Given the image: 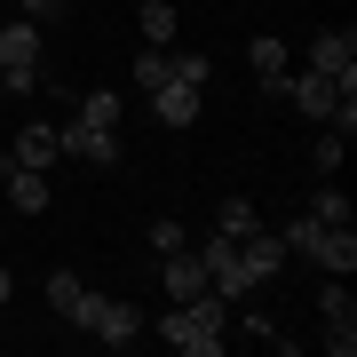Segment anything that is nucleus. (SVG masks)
<instances>
[{
  "label": "nucleus",
  "mask_w": 357,
  "mask_h": 357,
  "mask_svg": "<svg viewBox=\"0 0 357 357\" xmlns=\"http://www.w3.org/2000/svg\"><path fill=\"white\" fill-rule=\"evenodd\" d=\"M0 88H40V32L16 16V24H0Z\"/></svg>",
  "instance_id": "4"
},
{
  "label": "nucleus",
  "mask_w": 357,
  "mask_h": 357,
  "mask_svg": "<svg viewBox=\"0 0 357 357\" xmlns=\"http://www.w3.org/2000/svg\"><path fill=\"white\" fill-rule=\"evenodd\" d=\"M24 16H64V0H16Z\"/></svg>",
  "instance_id": "21"
},
{
  "label": "nucleus",
  "mask_w": 357,
  "mask_h": 357,
  "mask_svg": "<svg viewBox=\"0 0 357 357\" xmlns=\"http://www.w3.org/2000/svg\"><path fill=\"white\" fill-rule=\"evenodd\" d=\"M246 64L262 72L270 96H286V40H255V48H246Z\"/></svg>",
  "instance_id": "13"
},
{
  "label": "nucleus",
  "mask_w": 357,
  "mask_h": 357,
  "mask_svg": "<svg viewBox=\"0 0 357 357\" xmlns=\"http://www.w3.org/2000/svg\"><path fill=\"white\" fill-rule=\"evenodd\" d=\"M175 246H183V222L159 215V222H151V255H175Z\"/></svg>",
  "instance_id": "20"
},
{
  "label": "nucleus",
  "mask_w": 357,
  "mask_h": 357,
  "mask_svg": "<svg viewBox=\"0 0 357 357\" xmlns=\"http://www.w3.org/2000/svg\"><path fill=\"white\" fill-rule=\"evenodd\" d=\"M286 103H294L302 119H318V128H326L342 103H357V72H302V79H286Z\"/></svg>",
  "instance_id": "3"
},
{
  "label": "nucleus",
  "mask_w": 357,
  "mask_h": 357,
  "mask_svg": "<svg viewBox=\"0 0 357 357\" xmlns=\"http://www.w3.org/2000/svg\"><path fill=\"white\" fill-rule=\"evenodd\" d=\"M0 302H8V270H0Z\"/></svg>",
  "instance_id": "22"
},
{
  "label": "nucleus",
  "mask_w": 357,
  "mask_h": 357,
  "mask_svg": "<svg viewBox=\"0 0 357 357\" xmlns=\"http://www.w3.org/2000/svg\"><path fill=\"white\" fill-rule=\"evenodd\" d=\"M199 79H183V72H167L159 79V88H151V119H159V128H191V119H199Z\"/></svg>",
  "instance_id": "5"
},
{
  "label": "nucleus",
  "mask_w": 357,
  "mask_h": 357,
  "mask_svg": "<svg viewBox=\"0 0 357 357\" xmlns=\"http://www.w3.org/2000/svg\"><path fill=\"white\" fill-rule=\"evenodd\" d=\"M159 286H167V302H191V294H206V262H199V246L159 255Z\"/></svg>",
  "instance_id": "7"
},
{
  "label": "nucleus",
  "mask_w": 357,
  "mask_h": 357,
  "mask_svg": "<svg viewBox=\"0 0 357 357\" xmlns=\"http://www.w3.org/2000/svg\"><path fill=\"white\" fill-rule=\"evenodd\" d=\"M0 183H8V206H16V215H40V206H48V175H40V167L0 159Z\"/></svg>",
  "instance_id": "9"
},
{
  "label": "nucleus",
  "mask_w": 357,
  "mask_h": 357,
  "mask_svg": "<svg viewBox=\"0 0 357 357\" xmlns=\"http://www.w3.org/2000/svg\"><path fill=\"white\" fill-rule=\"evenodd\" d=\"M79 294H88V286H79L72 270H56V278H48V310H56V318H72V310H79Z\"/></svg>",
  "instance_id": "18"
},
{
  "label": "nucleus",
  "mask_w": 357,
  "mask_h": 357,
  "mask_svg": "<svg viewBox=\"0 0 357 357\" xmlns=\"http://www.w3.org/2000/svg\"><path fill=\"white\" fill-rule=\"evenodd\" d=\"M310 222H349V199L333 191V183H318V191H310V206H302Z\"/></svg>",
  "instance_id": "17"
},
{
  "label": "nucleus",
  "mask_w": 357,
  "mask_h": 357,
  "mask_svg": "<svg viewBox=\"0 0 357 357\" xmlns=\"http://www.w3.org/2000/svg\"><path fill=\"white\" fill-rule=\"evenodd\" d=\"M16 167H40V175H48L56 159H64V135L56 128H40V119H24V135H16V151H8Z\"/></svg>",
  "instance_id": "10"
},
{
  "label": "nucleus",
  "mask_w": 357,
  "mask_h": 357,
  "mask_svg": "<svg viewBox=\"0 0 357 357\" xmlns=\"http://www.w3.org/2000/svg\"><path fill=\"white\" fill-rule=\"evenodd\" d=\"M255 222H262V215H255V199H222V206H215V230H222V238H246Z\"/></svg>",
  "instance_id": "15"
},
{
  "label": "nucleus",
  "mask_w": 357,
  "mask_h": 357,
  "mask_svg": "<svg viewBox=\"0 0 357 357\" xmlns=\"http://www.w3.org/2000/svg\"><path fill=\"white\" fill-rule=\"evenodd\" d=\"M56 135H64V151L88 159V167H112V159H119V135H112V128H79V119H72V128H56Z\"/></svg>",
  "instance_id": "11"
},
{
  "label": "nucleus",
  "mask_w": 357,
  "mask_h": 357,
  "mask_svg": "<svg viewBox=\"0 0 357 357\" xmlns=\"http://www.w3.org/2000/svg\"><path fill=\"white\" fill-rule=\"evenodd\" d=\"M135 24H143V48H175V24H183V16H175V0H143Z\"/></svg>",
  "instance_id": "12"
},
{
  "label": "nucleus",
  "mask_w": 357,
  "mask_h": 357,
  "mask_svg": "<svg viewBox=\"0 0 357 357\" xmlns=\"http://www.w3.org/2000/svg\"><path fill=\"white\" fill-rule=\"evenodd\" d=\"M72 119H79V128H112V135H119V88H88Z\"/></svg>",
  "instance_id": "14"
},
{
  "label": "nucleus",
  "mask_w": 357,
  "mask_h": 357,
  "mask_svg": "<svg viewBox=\"0 0 357 357\" xmlns=\"http://www.w3.org/2000/svg\"><path fill=\"white\" fill-rule=\"evenodd\" d=\"M159 342L183 349V357H222V342H230V310H222V294L206 286V294H191V302H175V310L159 318Z\"/></svg>",
  "instance_id": "1"
},
{
  "label": "nucleus",
  "mask_w": 357,
  "mask_h": 357,
  "mask_svg": "<svg viewBox=\"0 0 357 357\" xmlns=\"http://www.w3.org/2000/svg\"><path fill=\"white\" fill-rule=\"evenodd\" d=\"M135 79H143V96H151L159 79H167V48H143V56H135Z\"/></svg>",
  "instance_id": "19"
},
{
  "label": "nucleus",
  "mask_w": 357,
  "mask_h": 357,
  "mask_svg": "<svg viewBox=\"0 0 357 357\" xmlns=\"http://www.w3.org/2000/svg\"><path fill=\"white\" fill-rule=\"evenodd\" d=\"M72 326L96 333L103 349H135V342H143V310H135V302H112V294H79Z\"/></svg>",
  "instance_id": "2"
},
{
  "label": "nucleus",
  "mask_w": 357,
  "mask_h": 357,
  "mask_svg": "<svg viewBox=\"0 0 357 357\" xmlns=\"http://www.w3.org/2000/svg\"><path fill=\"white\" fill-rule=\"evenodd\" d=\"M342 151H349V135H342V128H326L318 143H310V167H318V175H342Z\"/></svg>",
  "instance_id": "16"
},
{
  "label": "nucleus",
  "mask_w": 357,
  "mask_h": 357,
  "mask_svg": "<svg viewBox=\"0 0 357 357\" xmlns=\"http://www.w3.org/2000/svg\"><path fill=\"white\" fill-rule=\"evenodd\" d=\"M310 72H357V32L349 24H326L310 40Z\"/></svg>",
  "instance_id": "8"
},
{
  "label": "nucleus",
  "mask_w": 357,
  "mask_h": 357,
  "mask_svg": "<svg viewBox=\"0 0 357 357\" xmlns=\"http://www.w3.org/2000/svg\"><path fill=\"white\" fill-rule=\"evenodd\" d=\"M318 310H326V357H349V349H357V302H349V286L333 278V286L318 294Z\"/></svg>",
  "instance_id": "6"
}]
</instances>
